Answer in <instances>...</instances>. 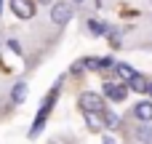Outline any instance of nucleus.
Masks as SVG:
<instances>
[{
	"mask_svg": "<svg viewBox=\"0 0 152 144\" xmlns=\"http://www.w3.org/2000/svg\"><path fill=\"white\" fill-rule=\"evenodd\" d=\"M61 83H64V77H59V80L53 83V88L48 91V96L43 99L40 110H37V115H35V123H32V128H29V139H37V136H40V131L45 128V120H48V115H51L53 104L59 102V94H61Z\"/></svg>",
	"mask_w": 152,
	"mask_h": 144,
	"instance_id": "obj_1",
	"label": "nucleus"
},
{
	"mask_svg": "<svg viewBox=\"0 0 152 144\" xmlns=\"http://www.w3.org/2000/svg\"><path fill=\"white\" fill-rule=\"evenodd\" d=\"M126 134H128V142L136 144H152V123H142V120H134V123H123Z\"/></svg>",
	"mask_w": 152,
	"mask_h": 144,
	"instance_id": "obj_2",
	"label": "nucleus"
},
{
	"mask_svg": "<svg viewBox=\"0 0 152 144\" xmlns=\"http://www.w3.org/2000/svg\"><path fill=\"white\" fill-rule=\"evenodd\" d=\"M72 13H75V8L67 3V0H56L53 5H51V24L53 27H67V21L72 19Z\"/></svg>",
	"mask_w": 152,
	"mask_h": 144,
	"instance_id": "obj_3",
	"label": "nucleus"
},
{
	"mask_svg": "<svg viewBox=\"0 0 152 144\" xmlns=\"http://www.w3.org/2000/svg\"><path fill=\"white\" fill-rule=\"evenodd\" d=\"M77 104H80L83 112H99V115L104 112V96H99L94 91H83L80 99H77Z\"/></svg>",
	"mask_w": 152,
	"mask_h": 144,
	"instance_id": "obj_4",
	"label": "nucleus"
},
{
	"mask_svg": "<svg viewBox=\"0 0 152 144\" xmlns=\"http://www.w3.org/2000/svg\"><path fill=\"white\" fill-rule=\"evenodd\" d=\"M102 94H104V99H110V102H126V96H128V86H118V83H112V80H107L104 83V88H102Z\"/></svg>",
	"mask_w": 152,
	"mask_h": 144,
	"instance_id": "obj_5",
	"label": "nucleus"
},
{
	"mask_svg": "<svg viewBox=\"0 0 152 144\" xmlns=\"http://www.w3.org/2000/svg\"><path fill=\"white\" fill-rule=\"evenodd\" d=\"M11 11L19 19H35V0H11Z\"/></svg>",
	"mask_w": 152,
	"mask_h": 144,
	"instance_id": "obj_6",
	"label": "nucleus"
},
{
	"mask_svg": "<svg viewBox=\"0 0 152 144\" xmlns=\"http://www.w3.org/2000/svg\"><path fill=\"white\" fill-rule=\"evenodd\" d=\"M128 118L142 120V123H152V102H136L128 112Z\"/></svg>",
	"mask_w": 152,
	"mask_h": 144,
	"instance_id": "obj_7",
	"label": "nucleus"
},
{
	"mask_svg": "<svg viewBox=\"0 0 152 144\" xmlns=\"http://www.w3.org/2000/svg\"><path fill=\"white\" fill-rule=\"evenodd\" d=\"M27 94H29L27 83H24V80H19V83H16L13 88H11V104H13V107L24 104V102H27Z\"/></svg>",
	"mask_w": 152,
	"mask_h": 144,
	"instance_id": "obj_8",
	"label": "nucleus"
},
{
	"mask_svg": "<svg viewBox=\"0 0 152 144\" xmlns=\"http://www.w3.org/2000/svg\"><path fill=\"white\" fill-rule=\"evenodd\" d=\"M128 86H131V91H134V94H147V88H150V77H147V75H142V72H136V75L128 80Z\"/></svg>",
	"mask_w": 152,
	"mask_h": 144,
	"instance_id": "obj_9",
	"label": "nucleus"
},
{
	"mask_svg": "<svg viewBox=\"0 0 152 144\" xmlns=\"http://www.w3.org/2000/svg\"><path fill=\"white\" fill-rule=\"evenodd\" d=\"M86 126H88V131L99 134V131L104 128V120H102V115H99V112H86Z\"/></svg>",
	"mask_w": 152,
	"mask_h": 144,
	"instance_id": "obj_10",
	"label": "nucleus"
},
{
	"mask_svg": "<svg viewBox=\"0 0 152 144\" xmlns=\"http://www.w3.org/2000/svg\"><path fill=\"white\" fill-rule=\"evenodd\" d=\"M115 75H118L120 80H126V83H128V80L136 75V69H134L131 64H123V61H118V64H115Z\"/></svg>",
	"mask_w": 152,
	"mask_h": 144,
	"instance_id": "obj_11",
	"label": "nucleus"
},
{
	"mask_svg": "<svg viewBox=\"0 0 152 144\" xmlns=\"http://www.w3.org/2000/svg\"><path fill=\"white\" fill-rule=\"evenodd\" d=\"M102 120H104V128H110V131H115V128H120V126H123V120H120L115 112H110V110H104V112H102Z\"/></svg>",
	"mask_w": 152,
	"mask_h": 144,
	"instance_id": "obj_12",
	"label": "nucleus"
},
{
	"mask_svg": "<svg viewBox=\"0 0 152 144\" xmlns=\"http://www.w3.org/2000/svg\"><path fill=\"white\" fill-rule=\"evenodd\" d=\"M86 29H88L94 37H102V35L107 32V27H104L102 21H96V19H88V21H86Z\"/></svg>",
	"mask_w": 152,
	"mask_h": 144,
	"instance_id": "obj_13",
	"label": "nucleus"
},
{
	"mask_svg": "<svg viewBox=\"0 0 152 144\" xmlns=\"http://www.w3.org/2000/svg\"><path fill=\"white\" fill-rule=\"evenodd\" d=\"M83 69H86V64H83V59H80V61H75V64L69 67V75H75V77H80V72H83Z\"/></svg>",
	"mask_w": 152,
	"mask_h": 144,
	"instance_id": "obj_14",
	"label": "nucleus"
},
{
	"mask_svg": "<svg viewBox=\"0 0 152 144\" xmlns=\"http://www.w3.org/2000/svg\"><path fill=\"white\" fill-rule=\"evenodd\" d=\"M8 48H11L13 53H19V56H24V48L19 45V40H13V37H11V40H8Z\"/></svg>",
	"mask_w": 152,
	"mask_h": 144,
	"instance_id": "obj_15",
	"label": "nucleus"
},
{
	"mask_svg": "<svg viewBox=\"0 0 152 144\" xmlns=\"http://www.w3.org/2000/svg\"><path fill=\"white\" fill-rule=\"evenodd\" d=\"M102 144H118V142H115V136H104V139H102Z\"/></svg>",
	"mask_w": 152,
	"mask_h": 144,
	"instance_id": "obj_16",
	"label": "nucleus"
},
{
	"mask_svg": "<svg viewBox=\"0 0 152 144\" xmlns=\"http://www.w3.org/2000/svg\"><path fill=\"white\" fill-rule=\"evenodd\" d=\"M147 94H150V96H152V80H150V88H147Z\"/></svg>",
	"mask_w": 152,
	"mask_h": 144,
	"instance_id": "obj_17",
	"label": "nucleus"
},
{
	"mask_svg": "<svg viewBox=\"0 0 152 144\" xmlns=\"http://www.w3.org/2000/svg\"><path fill=\"white\" fill-rule=\"evenodd\" d=\"M37 3H51V0H37Z\"/></svg>",
	"mask_w": 152,
	"mask_h": 144,
	"instance_id": "obj_18",
	"label": "nucleus"
},
{
	"mask_svg": "<svg viewBox=\"0 0 152 144\" xmlns=\"http://www.w3.org/2000/svg\"><path fill=\"white\" fill-rule=\"evenodd\" d=\"M0 13H3V0H0Z\"/></svg>",
	"mask_w": 152,
	"mask_h": 144,
	"instance_id": "obj_19",
	"label": "nucleus"
},
{
	"mask_svg": "<svg viewBox=\"0 0 152 144\" xmlns=\"http://www.w3.org/2000/svg\"><path fill=\"white\" fill-rule=\"evenodd\" d=\"M75 3H83V0H75Z\"/></svg>",
	"mask_w": 152,
	"mask_h": 144,
	"instance_id": "obj_20",
	"label": "nucleus"
},
{
	"mask_svg": "<svg viewBox=\"0 0 152 144\" xmlns=\"http://www.w3.org/2000/svg\"><path fill=\"white\" fill-rule=\"evenodd\" d=\"M0 53H3V45H0Z\"/></svg>",
	"mask_w": 152,
	"mask_h": 144,
	"instance_id": "obj_21",
	"label": "nucleus"
}]
</instances>
